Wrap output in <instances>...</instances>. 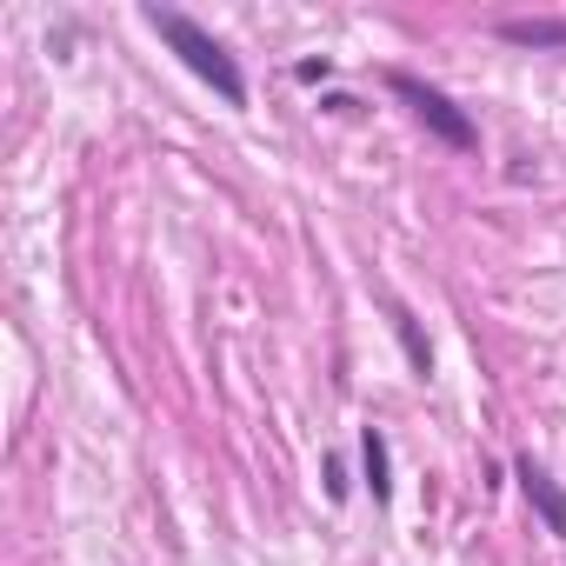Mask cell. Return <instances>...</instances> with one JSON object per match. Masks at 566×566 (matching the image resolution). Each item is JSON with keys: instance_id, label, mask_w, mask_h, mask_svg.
<instances>
[{"instance_id": "cell-2", "label": "cell", "mask_w": 566, "mask_h": 566, "mask_svg": "<svg viewBox=\"0 0 566 566\" xmlns=\"http://www.w3.org/2000/svg\"><path fill=\"white\" fill-rule=\"evenodd\" d=\"M387 87H394V94L413 107V120H420L433 140H447L453 154H473V147H480V127H473V120H467V114H460V107H453L440 87H433V81H420V74L394 67V74H387Z\"/></svg>"}, {"instance_id": "cell-1", "label": "cell", "mask_w": 566, "mask_h": 566, "mask_svg": "<svg viewBox=\"0 0 566 566\" xmlns=\"http://www.w3.org/2000/svg\"><path fill=\"white\" fill-rule=\"evenodd\" d=\"M147 28H154V34H160V41H167V48H174V54H180V61L220 94V101H227V107H247V74H240V61H233L200 21H187L180 8H160V0H154V8H147Z\"/></svg>"}, {"instance_id": "cell-3", "label": "cell", "mask_w": 566, "mask_h": 566, "mask_svg": "<svg viewBox=\"0 0 566 566\" xmlns=\"http://www.w3.org/2000/svg\"><path fill=\"white\" fill-rule=\"evenodd\" d=\"M513 473H520V493H526V506L546 520V533L553 539H566V486L533 460V453H513Z\"/></svg>"}, {"instance_id": "cell-5", "label": "cell", "mask_w": 566, "mask_h": 566, "mask_svg": "<svg viewBox=\"0 0 566 566\" xmlns=\"http://www.w3.org/2000/svg\"><path fill=\"white\" fill-rule=\"evenodd\" d=\"M500 41H513V48H566V21H500Z\"/></svg>"}, {"instance_id": "cell-4", "label": "cell", "mask_w": 566, "mask_h": 566, "mask_svg": "<svg viewBox=\"0 0 566 566\" xmlns=\"http://www.w3.org/2000/svg\"><path fill=\"white\" fill-rule=\"evenodd\" d=\"M360 467H367L374 500L387 506V500H394V480H387V433H380V427H367V433H360Z\"/></svg>"}, {"instance_id": "cell-6", "label": "cell", "mask_w": 566, "mask_h": 566, "mask_svg": "<svg viewBox=\"0 0 566 566\" xmlns=\"http://www.w3.org/2000/svg\"><path fill=\"white\" fill-rule=\"evenodd\" d=\"M394 334L407 340V360H413V374L427 380V374H433V347L420 340V327H413V314H407V307H394Z\"/></svg>"}]
</instances>
